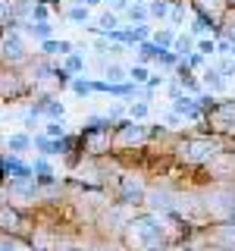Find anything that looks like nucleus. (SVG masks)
I'll return each instance as SVG.
<instances>
[{"label":"nucleus","instance_id":"obj_1","mask_svg":"<svg viewBox=\"0 0 235 251\" xmlns=\"http://www.w3.org/2000/svg\"><path fill=\"white\" fill-rule=\"evenodd\" d=\"M160 232H163V226H160V220L157 217H138L135 223H132V239L138 242V245H157L160 242Z\"/></svg>","mask_w":235,"mask_h":251},{"label":"nucleus","instance_id":"obj_2","mask_svg":"<svg viewBox=\"0 0 235 251\" xmlns=\"http://www.w3.org/2000/svg\"><path fill=\"white\" fill-rule=\"evenodd\" d=\"M144 138H147V129L141 123H135V120L116 123V145L132 148V145H138V141H144Z\"/></svg>","mask_w":235,"mask_h":251},{"label":"nucleus","instance_id":"obj_3","mask_svg":"<svg viewBox=\"0 0 235 251\" xmlns=\"http://www.w3.org/2000/svg\"><path fill=\"white\" fill-rule=\"evenodd\" d=\"M216 151H213V141L210 138H191V141H185L182 145V157L188 163H204V160H210Z\"/></svg>","mask_w":235,"mask_h":251},{"label":"nucleus","instance_id":"obj_4","mask_svg":"<svg viewBox=\"0 0 235 251\" xmlns=\"http://www.w3.org/2000/svg\"><path fill=\"white\" fill-rule=\"evenodd\" d=\"M172 110H176L179 116H188V120H201L204 110L198 107V98H191V94H179L176 100H172Z\"/></svg>","mask_w":235,"mask_h":251},{"label":"nucleus","instance_id":"obj_5","mask_svg":"<svg viewBox=\"0 0 235 251\" xmlns=\"http://www.w3.org/2000/svg\"><path fill=\"white\" fill-rule=\"evenodd\" d=\"M0 57L10 60V63H22L25 60V44H22L19 35H10L3 44H0Z\"/></svg>","mask_w":235,"mask_h":251},{"label":"nucleus","instance_id":"obj_6","mask_svg":"<svg viewBox=\"0 0 235 251\" xmlns=\"http://www.w3.org/2000/svg\"><path fill=\"white\" fill-rule=\"evenodd\" d=\"M210 120H213L219 129H235V104H216L210 110Z\"/></svg>","mask_w":235,"mask_h":251},{"label":"nucleus","instance_id":"obj_7","mask_svg":"<svg viewBox=\"0 0 235 251\" xmlns=\"http://www.w3.org/2000/svg\"><path fill=\"white\" fill-rule=\"evenodd\" d=\"M201 75H204V78H201V85H204V88H210V94H213V91H226V85H229V78L219 73L216 66H204V73H201Z\"/></svg>","mask_w":235,"mask_h":251},{"label":"nucleus","instance_id":"obj_8","mask_svg":"<svg viewBox=\"0 0 235 251\" xmlns=\"http://www.w3.org/2000/svg\"><path fill=\"white\" fill-rule=\"evenodd\" d=\"M122 201H125V204H141V201H147L144 185L135 182V179H122Z\"/></svg>","mask_w":235,"mask_h":251},{"label":"nucleus","instance_id":"obj_9","mask_svg":"<svg viewBox=\"0 0 235 251\" xmlns=\"http://www.w3.org/2000/svg\"><path fill=\"white\" fill-rule=\"evenodd\" d=\"M72 50H75L72 41H63V38H60V41H53V38L41 41V53H44V57H57V53H60V57H66V53H72Z\"/></svg>","mask_w":235,"mask_h":251},{"label":"nucleus","instance_id":"obj_10","mask_svg":"<svg viewBox=\"0 0 235 251\" xmlns=\"http://www.w3.org/2000/svg\"><path fill=\"white\" fill-rule=\"evenodd\" d=\"M31 173H35V182L38 185H50L53 182V170H50V163H47L44 157H38V160L31 163Z\"/></svg>","mask_w":235,"mask_h":251},{"label":"nucleus","instance_id":"obj_11","mask_svg":"<svg viewBox=\"0 0 235 251\" xmlns=\"http://www.w3.org/2000/svg\"><path fill=\"white\" fill-rule=\"evenodd\" d=\"M35 110H38V113H44V116H50V120H63V116H66V107H63L60 100H53V98L35 104Z\"/></svg>","mask_w":235,"mask_h":251},{"label":"nucleus","instance_id":"obj_12","mask_svg":"<svg viewBox=\"0 0 235 251\" xmlns=\"http://www.w3.org/2000/svg\"><path fill=\"white\" fill-rule=\"evenodd\" d=\"M3 173H10L13 179H28V176H35V173H31V167L19 163L16 157H6V160H3Z\"/></svg>","mask_w":235,"mask_h":251},{"label":"nucleus","instance_id":"obj_13","mask_svg":"<svg viewBox=\"0 0 235 251\" xmlns=\"http://www.w3.org/2000/svg\"><path fill=\"white\" fill-rule=\"evenodd\" d=\"M31 145H35V141H31V138L25 135V132H13V135L6 138V148H10L13 154H22V151H28Z\"/></svg>","mask_w":235,"mask_h":251},{"label":"nucleus","instance_id":"obj_14","mask_svg":"<svg viewBox=\"0 0 235 251\" xmlns=\"http://www.w3.org/2000/svg\"><path fill=\"white\" fill-rule=\"evenodd\" d=\"M25 31L31 38H38V41H47V38L53 35V28L47 25V22H41V19H31V22H25Z\"/></svg>","mask_w":235,"mask_h":251},{"label":"nucleus","instance_id":"obj_15","mask_svg":"<svg viewBox=\"0 0 235 251\" xmlns=\"http://www.w3.org/2000/svg\"><path fill=\"white\" fill-rule=\"evenodd\" d=\"M69 22H75V25H85V22L91 19V6H85V3H75V6H69Z\"/></svg>","mask_w":235,"mask_h":251},{"label":"nucleus","instance_id":"obj_16","mask_svg":"<svg viewBox=\"0 0 235 251\" xmlns=\"http://www.w3.org/2000/svg\"><path fill=\"white\" fill-rule=\"evenodd\" d=\"M154 44L160 47V50H172V41H176V31L172 28H160V31H154Z\"/></svg>","mask_w":235,"mask_h":251},{"label":"nucleus","instance_id":"obj_17","mask_svg":"<svg viewBox=\"0 0 235 251\" xmlns=\"http://www.w3.org/2000/svg\"><path fill=\"white\" fill-rule=\"evenodd\" d=\"M194 50V41L188 35H176V41H172V53H179V57H188V53Z\"/></svg>","mask_w":235,"mask_h":251},{"label":"nucleus","instance_id":"obj_18","mask_svg":"<svg viewBox=\"0 0 235 251\" xmlns=\"http://www.w3.org/2000/svg\"><path fill=\"white\" fill-rule=\"evenodd\" d=\"M169 10H172V6H169V0H151V3H147V13H151L154 19H166Z\"/></svg>","mask_w":235,"mask_h":251},{"label":"nucleus","instance_id":"obj_19","mask_svg":"<svg viewBox=\"0 0 235 251\" xmlns=\"http://www.w3.org/2000/svg\"><path fill=\"white\" fill-rule=\"evenodd\" d=\"M0 226L10 229V232H16V229H19V214L10 210V207H3V210H0Z\"/></svg>","mask_w":235,"mask_h":251},{"label":"nucleus","instance_id":"obj_20","mask_svg":"<svg viewBox=\"0 0 235 251\" xmlns=\"http://www.w3.org/2000/svg\"><path fill=\"white\" fill-rule=\"evenodd\" d=\"M63 69H66L69 75H75V73H85V60L78 57V53H66V63H63Z\"/></svg>","mask_w":235,"mask_h":251},{"label":"nucleus","instance_id":"obj_21","mask_svg":"<svg viewBox=\"0 0 235 251\" xmlns=\"http://www.w3.org/2000/svg\"><path fill=\"white\" fill-rule=\"evenodd\" d=\"M35 148H38V151H41L44 157L60 154V151H57V138H47V135H38V138H35Z\"/></svg>","mask_w":235,"mask_h":251},{"label":"nucleus","instance_id":"obj_22","mask_svg":"<svg viewBox=\"0 0 235 251\" xmlns=\"http://www.w3.org/2000/svg\"><path fill=\"white\" fill-rule=\"evenodd\" d=\"M104 78H107V82H125V78H129V73H125L119 63H110V66L104 69Z\"/></svg>","mask_w":235,"mask_h":251},{"label":"nucleus","instance_id":"obj_23","mask_svg":"<svg viewBox=\"0 0 235 251\" xmlns=\"http://www.w3.org/2000/svg\"><path fill=\"white\" fill-rule=\"evenodd\" d=\"M44 135L47 138H66V123H63V120H50L44 126Z\"/></svg>","mask_w":235,"mask_h":251},{"label":"nucleus","instance_id":"obj_24","mask_svg":"<svg viewBox=\"0 0 235 251\" xmlns=\"http://www.w3.org/2000/svg\"><path fill=\"white\" fill-rule=\"evenodd\" d=\"M72 94L88 98V94H94V82H91V78H72Z\"/></svg>","mask_w":235,"mask_h":251},{"label":"nucleus","instance_id":"obj_25","mask_svg":"<svg viewBox=\"0 0 235 251\" xmlns=\"http://www.w3.org/2000/svg\"><path fill=\"white\" fill-rule=\"evenodd\" d=\"M147 78H151V73H147L144 63H138V66H132V69H129V82H135V85H147Z\"/></svg>","mask_w":235,"mask_h":251},{"label":"nucleus","instance_id":"obj_26","mask_svg":"<svg viewBox=\"0 0 235 251\" xmlns=\"http://www.w3.org/2000/svg\"><path fill=\"white\" fill-rule=\"evenodd\" d=\"M147 113H151V104H147V100H138V104H129V116H132L135 123H141V120H144Z\"/></svg>","mask_w":235,"mask_h":251},{"label":"nucleus","instance_id":"obj_27","mask_svg":"<svg viewBox=\"0 0 235 251\" xmlns=\"http://www.w3.org/2000/svg\"><path fill=\"white\" fill-rule=\"evenodd\" d=\"M97 25H100V31H104V35H107V31L119 28V16H116V13H104V16H100V19H97Z\"/></svg>","mask_w":235,"mask_h":251},{"label":"nucleus","instance_id":"obj_28","mask_svg":"<svg viewBox=\"0 0 235 251\" xmlns=\"http://www.w3.org/2000/svg\"><path fill=\"white\" fill-rule=\"evenodd\" d=\"M194 50L204 53V57H213V53H216V41H213V38H201V41H194Z\"/></svg>","mask_w":235,"mask_h":251},{"label":"nucleus","instance_id":"obj_29","mask_svg":"<svg viewBox=\"0 0 235 251\" xmlns=\"http://www.w3.org/2000/svg\"><path fill=\"white\" fill-rule=\"evenodd\" d=\"M138 53H141V60H157L160 47H157L154 41H141V44H138Z\"/></svg>","mask_w":235,"mask_h":251},{"label":"nucleus","instance_id":"obj_30","mask_svg":"<svg viewBox=\"0 0 235 251\" xmlns=\"http://www.w3.org/2000/svg\"><path fill=\"white\" fill-rule=\"evenodd\" d=\"M132 31V44H141V41H147V38L154 35L151 25H135V28H129Z\"/></svg>","mask_w":235,"mask_h":251},{"label":"nucleus","instance_id":"obj_31","mask_svg":"<svg viewBox=\"0 0 235 251\" xmlns=\"http://www.w3.org/2000/svg\"><path fill=\"white\" fill-rule=\"evenodd\" d=\"M147 16H151V13H147V6H141V3H132L129 6V22H144Z\"/></svg>","mask_w":235,"mask_h":251},{"label":"nucleus","instance_id":"obj_32","mask_svg":"<svg viewBox=\"0 0 235 251\" xmlns=\"http://www.w3.org/2000/svg\"><path fill=\"white\" fill-rule=\"evenodd\" d=\"M216 69H219V73H223L226 78H232V75H235V60H219V63H216Z\"/></svg>","mask_w":235,"mask_h":251},{"label":"nucleus","instance_id":"obj_33","mask_svg":"<svg viewBox=\"0 0 235 251\" xmlns=\"http://www.w3.org/2000/svg\"><path fill=\"white\" fill-rule=\"evenodd\" d=\"M169 19H172V25H179V22L185 19V10H182V6H172V10H169Z\"/></svg>","mask_w":235,"mask_h":251},{"label":"nucleus","instance_id":"obj_34","mask_svg":"<svg viewBox=\"0 0 235 251\" xmlns=\"http://www.w3.org/2000/svg\"><path fill=\"white\" fill-rule=\"evenodd\" d=\"M160 85H163V75H151L147 78V94H151L154 88H160Z\"/></svg>","mask_w":235,"mask_h":251},{"label":"nucleus","instance_id":"obj_35","mask_svg":"<svg viewBox=\"0 0 235 251\" xmlns=\"http://www.w3.org/2000/svg\"><path fill=\"white\" fill-rule=\"evenodd\" d=\"M166 123H169V129H179V126H182V116H179L176 110H172V113L166 116Z\"/></svg>","mask_w":235,"mask_h":251},{"label":"nucleus","instance_id":"obj_36","mask_svg":"<svg viewBox=\"0 0 235 251\" xmlns=\"http://www.w3.org/2000/svg\"><path fill=\"white\" fill-rule=\"evenodd\" d=\"M223 0H201V10H216Z\"/></svg>","mask_w":235,"mask_h":251},{"label":"nucleus","instance_id":"obj_37","mask_svg":"<svg viewBox=\"0 0 235 251\" xmlns=\"http://www.w3.org/2000/svg\"><path fill=\"white\" fill-rule=\"evenodd\" d=\"M6 16H10V6H6V3H0V19H6Z\"/></svg>","mask_w":235,"mask_h":251},{"label":"nucleus","instance_id":"obj_38","mask_svg":"<svg viewBox=\"0 0 235 251\" xmlns=\"http://www.w3.org/2000/svg\"><path fill=\"white\" fill-rule=\"evenodd\" d=\"M75 3H85V6H97L100 0H75Z\"/></svg>","mask_w":235,"mask_h":251},{"label":"nucleus","instance_id":"obj_39","mask_svg":"<svg viewBox=\"0 0 235 251\" xmlns=\"http://www.w3.org/2000/svg\"><path fill=\"white\" fill-rule=\"evenodd\" d=\"M0 251H13V242H0Z\"/></svg>","mask_w":235,"mask_h":251},{"label":"nucleus","instance_id":"obj_40","mask_svg":"<svg viewBox=\"0 0 235 251\" xmlns=\"http://www.w3.org/2000/svg\"><path fill=\"white\" fill-rule=\"evenodd\" d=\"M144 251H163V248H160V245H147Z\"/></svg>","mask_w":235,"mask_h":251},{"label":"nucleus","instance_id":"obj_41","mask_svg":"<svg viewBox=\"0 0 235 251\" xmlns=\"http://www.w3.org/2000/svg\"><path fill=\"white\" fill-rule=\"evenodd\" d=\"M66 251H85V248H66Z\"/></svg>","mask_w":235,"mask_h":251}]
</instances>
